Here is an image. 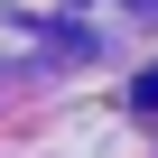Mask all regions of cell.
<instances>
[{"label":"cell","instance_id":"cell-1","mask_svg":"<svg viewBox=\"0 0 158 158\" xmlns=\"http://www.w3.org/2000/svg\"><path fill=\"white\" fill-rule=\"evenodd\" d=\"M139 112H158V65H149V74H139Z\"/></svg>","mask_w":158,"mask_h":158}]
</instances>
